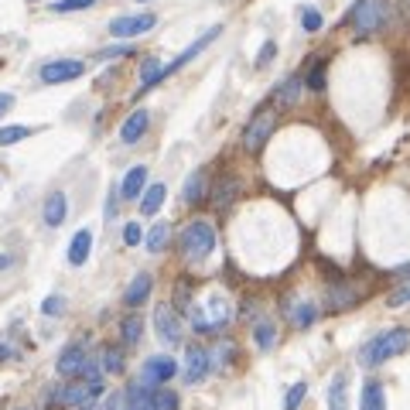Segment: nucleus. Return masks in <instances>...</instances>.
<instances>
[{
	"label": "nucleus",
	"mask_w": 410,
	"mask_h": 410,
	"mask_svg": "<svg viewBox=\"0 0 410 410\" xmlns=\"http://www.w3.org/2000/svg\"><path fill=\"white\" fill-rule=\"evenodd\" d=\"M407 349H410V331L407 329H386L359 349V363H363L366 369H376V366L390 363L396 356H404Z\"/></svg>",
	"instance_id": "f257e3e1"
},
{
	"label": "nucleus",
	"mask_w": 410,
	"mask_h": 410,
	"mask_svg": "<svg viewBox=\"0 0 410 410\" xmlns=\"http://www.w3.org/2000/svg\"><path fill=\"white\" fill-rule=\"evenodd\" d=\"M233 321V304L226 294H209L202 304H191V329L202 335H216Z\"/></svg>",
	"instance_id": "f03ea898"
},
{
	"label": "nucleus",
	"mask_w": 410,
	"mask_h": 410,
	"mask_svg": "<svg viewBox=\"0 0 410 410\" xmlns=\"http://www.w3.org/2000/svg\"><path fill=\"white\" fill-rule=\"evenodd\" d=\"M178 246H181V256L189 264H202L205 256H212V250H216V229H212V222H205V219L189 222L181 229Z\"/></svg>",
	"instance_id": "7ed1b4c3"
},
{
	"label": "nucleus",
	"mask_w": 410,
	"mask_h": 410,
	"mask_svg": "<svg viewBox=\"0 0 410 410\" xmlns=\"http://www.w3.org/2000/svg\"><path fill=\"white\" fill-rule=\"evenodd\" d=\"M386 17H390L386 0H356L349 11V24L356 28V34H376L386 28Z\"/></svg>",
	"instance_id": "20e7f679"
},
{
	"label": "nucleus",
	"mask_w": 410,
	"mask_h": 410,
	"mask_svg": "<svg viewBox=\"0 0 410 410\" xmlns=\"http://www.w3.org/2000/svg\"><path fill=\"white\" fill-rule=\"evenodd\" d=\"M274 126H277V113L270 110V106H260V110L253 113V120L246 124V130H243V147H246L250 154H260V151L267 147Z\"/></svg>",
	"instance_id": "39448f33"
},
{
	"label": "nucleus",
	"mask_w": 410,
	"mask_h": 410,
	"mask_svg": "<svg viewBox=\"0 0 410 410\" xmlns=\"http://www.w3.org/2000/svg\"><path fill=\"white\" fill-rule=\"evenodd\" d=\"M82 72H86V62H79V59H55V62H45L41 65V82L45 86H62V82H72L79 79Z\"/></svg>",
	"instance_id": "423d86ee"
},
{
	"label": "nucleus",
	"mask_w": 410,
	"mask_h": 410,
	"mask_svg": "<svg viewBox=\"0 0 410 410\" xmlns=\"http://www.w3.org/2000/svg\"><path fill=\"white\" fill-rule=\"evenodd\" d=\"M174 376H178V363H174L171 356H151V359H144L141 383L161 390V386H164V383H171Z\"/></svg>",
	"instance_id": "0eeeda50"
},
{
	"label": "nucleus",
	"mask_w": 410,
	"mask_h": 410,
	"mask_svg": "<svg viewBox=\"0 0 410 410\" xmlns=\"http://www.w3.org/2000/svg\"><path fill=\"white\" fill-rule=\"evenodd\" d=\"M209 373H212V356H209V349H202V346L185 349V369H181V379H185L189 386H195V383H202Z\"/></svg>",
	"instance_id": "6e6552de"
},
{
	"label": "nucleus",
	"mask_w": 410,
	"mask_h": 410,
	"mask_svg": "<svg viewBox=\"0 0 410 410\" xmlns=\"http://www.w3.org/2000/svg\"><path fill=\"white\" fill-rule=\"evenodd\" d=\"M154 329L164 346H181V318L171 304H158L154 308Z\"/></svg>",
	"instance_id": "1a4fd4ad"
},
{
	"label": "nucleus",
	"mask_w": 410,
	"mask_h": 410,
	"mask_svg": "<svg viewBox=\"0 0 410 410\" xmlns=\"http://www.w3.org/2000/svg\"><path fill=\"white\" fill-rule=\"evenodd\" d=\"M158 24L154 14H124L110 21V34L113 38H137V34H147Z\"/></svg>",
	"instance_id": "9d476101"
},
{
	"label": "nucleus",
	"mask_w": 410,
	"mask_h": 410,
	"mask_svg": "<svg viewBox=\"0 0 410 410\" xmlns=\"http://www.w3.org/2000/svg\"><path fill=\"white\" fill-rule=\"evenodd\" d=\"M219 34H222V24H216V28H209V31H205L202 38H195V41H191V45L185 48V51H181L178 59H174V62H168V65H164V72H161V79H168V76H174L178 69H185V65H189L191 59H195V55H202L205 48L212 45V41H216Z\"/></svg>",
	"instance_id": "9b49d317"
},
{
	"label": "nucleus",
	"mask_w": 410,
	"mask_h": 410,
	"mask_svg": "<svg viewBox=\"0 0 410 410\" xmlns=\"http://www.w3.org/2000/svg\"><path fill=\"white\" fill-rule=\"evenodd\" d=\"M96 396V386L89 383H65L55 390V404H65V407H89V400Z\"/></svg>",
	"instance_id": "f8f14e48"
},
{
	"label": "nucleus",
	"mask_w": 410,
	"mask_h": 410,
	"mask_svg": "<svg viewBox=\"0 0 410 410\" xmlns=\"http://www.w3.org/2000/svg\"><path fill=\"white\" fill-rule=\"evenodd\" d=\"M86 363H89L86 349H82V346H69V349H62V356H59L55 369H59V376H82Z\"/></svg>",
	"instance_id": "ddd939ff"
},
{
	"label": "nucleus",
	"mask_w": 410,
	"mask_h": 410,
	"mask_svg": "<svg viewBox=\"0 0 410 410\" xmlns=\"http://www.w3.org/2000/svg\"><path fill=\"white\" fill-rule=\"evenodd\" d=\"M65 216H69V195H65L62 189L51 191L45 199V209H41V219H45V226H51V229H59L65 222Z\"/></svg>",
	"instance_id": "4468645a"
},
{
	"label": "nucleus",
	"mask_w": 410,
	"mask_h": 410,
	"mask_svg": "<svg viewBox=\"0 0 410 410\" xmlns=\"http://www.w3.org/2000/svg\"><path fill=\"white\" fill-rule=\"evenodd\" d=\"M144 191H147V168L144 164H134L126 178L120 181V199L126 202H134V199H144Z\"/></svg>",
	"instance_id": "2eb2a0df"
},
{
	"label": "nucleus",
	"mask_w": 410,
	"mask_h": 410,
	"mask_svg": "<svg viewBox=\"0 0 410 410\" xmlns=\"http://www.w3.org/2000/svg\"><path fill=\"white\" fill-rule=\"evenodd\" d=\"M151 287H154V277L144 270V274H137L134 281H130V287L124 291V304L126 308H141L144 301L151 298Z\"/></svg>",
	"instance_id": "dca6fc26"
},
{
	"label": "nucleus",
	"mask_w": 410,
	"mask_h": 410,
	"mask_svg": "<svg viewBox=\"0 0 410 410\" xmlns=\"http://www.w3.org/2000/svg\"><path fill=\"white\" fill-rule=\"evenodd\" d=\"M147 126H151V113L147 110H134L126 116V124L120 126V141L124 144H137L147 134Z\"/></svg>",
	"instance_id": "f3484780"
},
{
	"label": "nucleus",
	"mask_w": 410,
	"mask_h": 410,
	"mask_svg": "<svg viewBox=\"0 0 410 410\" xmlns=\"http://www.w3.org/2000/svg\"><path fill=\"white\" fill-rule=\"evenodd\" d=\"M89 253H93V229H79L72 243H69V264L72 267H82L86 260H89Z\"/></svg>",
	"instance_id": "a211bd4d"
},
{
	"label": "nucleus",
	"mask_w": 410,
	"mask_h": 410,
	"mask_svg": "<svg viewBox=\"0 0 410 410\" xmlns=\"http://www.w3.org/2000/svg\"><path fill=\"white\" fill-rule=\"evenodd\" d=\"M359 298H363L359 287H352V284H331L329 287V308L331 311H346V308H352Z\"/></svg>",
	"instance_id": "6ab92c4d"
},
{
	"label": "nucleus",
	"mask_w": 410,
	"mask_h": 410,
	"mask_svg": "<svg viewBox=\"0 0 410 410\" xmlns=\"http://www.w3.org/2000/svg\"><path fill=\"white\" fill-rule=\"evenodd\" d=\"M287 318L294 329H311L318 321V304L311 301H298V304H287Z\"/></svg>",
	"instance_id": "aec40b11"
},
{
	"label": "nucleus",
	"mask_w": 410,
	"mask_h": 410,
	"mask_svg": "<svg viewBox=\"0 0 410 410\" xmlns=\"http://www.w3.org/2000/svg\"><path fill=\"white\" fill-rule=\"evenodd\" d=\"M359 410H386V390L379 379H366L363 383V400H359Z\"/></svg>",
	"instance_id": "412c9836"
},
{
	"label": "nucleus",
	"mask_w": 410,
	"mask_h": 410,
	"mask_svg": "<svg viewBox=\"0 0 410 410\" xmlns=\"http://www.w3.org/2000/svg\"><path fill=\"white\" fill-rule=\"evenodd\" d=\"M304 86H308V82L301 79V76H287V79L281 82V86H277L274 99H277L281 106H294V103L301 99V93H304Z\"/></svg>",
	"instance_id": "4be33fe9"
},
{
	"label": "nucleus",
	"mask_w": 410,
	"mask_h": 410,
	"mask_svg": "<svg viewBox=\"0 0 410 410\" xmlns=\"http://www.w3.org/2000/svg\"><path fill=\"white\" fill-rule=\"evenodd\" d=\"M329 410H349V376L335 373L329 383Z\"/></svg>",
	"instance_id": "5701e85b"
},
{
	"label": "nucleus",
	"mask_w": 410,
	"mask_h": 410,
	"mask_svg": "<svg viewBox=\"0 0 410 410\" xmlns=\"http://www.w3.org/2000/svg\"><path fill=\"white\" fill-rule=\"evenodd\" d=\"M161 72H164L161 59H144V62H141V93H147V89H154V86H158ZM141 93H137V96H141Z\"/></svg>",
	"instance_id": "b1692460"
},
{
	"label": "nucleus",
	"mask_w": 410,
	"mask_h": 410,
	"mask_svg": "<svg viewBox=\"0 0 410 410\" xmlns=\"http://www.w3.org/2000/svg\"><path fill=\"white\" fill-rule=\"evenodd\" d=\"M164 195H168V189H164L161 181L147 185V191H144V199H141V212H144V216H154L161 205H164Z\"/></svg>",
	"instance_id": "393cba45"
},
{
	"label": "nucleus",
	"mask_w": 410,
	"mask_h": 410,
	"mask_svg": "<svg viewBox=\"0 0 410 410\" xmlns=\"http://www.w3.org/2000/svg\"><path fill=\"white\" fill-rule=\"evenodd\" d=\"M181 199L185 205H195L205 199V171H191L189 181H185V189H181Z\"/></svg>",
	"instance_id": "a878e982"
},
{
	"label": "nucleus",
	"mask_w": 410,
	"mask_h": 410,
	"mask_svg": "<svg viewBox=\"0 0 410 410\" xmlns=\"http://www.w3.org/2000/svg\"><path fill=\"white\" fill-rule=\"evenodd\" d=\"M253 342H256V349H274L277 346V325L274 321H256L253 325Z\"/></svg>",
	"instance_id": "bb28decb"
},
{
	"label": "nucleus",
	"mask_w": 410,
	"mask_h": 410,
	"mask_svg": "<svg viewBox=\"0 0 410 410\" xmlns=\"http://www.w3.org/2000/svg\"><path fill=\"white\" fill-rule=\"evenodd\" d=\"M141 335H144V321L137 315H126L120 321V339H124V346H141Z\"/></svg>",
	"instance_id": "cd10ccee"
},
{
	"label": "nucleus",
	"mask_w": 410,
	"mask_h": 410,
	"mask_svg": "<svg viewBox=\"0 0 410 410\" xmlns=\"http://www.w3.org/2000/svg\"><path fill=\"white\" fill-rule=\"evenodd\" d=\"M236 191H239L236 178H222L219 185H216V191H212V202L219 205V209H229V205H233V199H236Z\"/></svg>",
	"instance_id": "c85d7f7f"
},
{
	"label": "nucleus",
	"mask_w": 410,
	"mask_h": 410,
	"mask_svg": "<svg viewBox=\"0 0 410 410\" xmlns=\"http://www.w3.org/2000/svg\"><path fill=\"white\" fill-rule=\"evenodd\" d=\"M168 239H171V226H168V222H154L144 243H147V250L151 253H161L164 246H168Z\"/></svg>",
	"instance_id": "c756f323"
},
{
	"label": "nucleus",
	"mask_w": 410,
	"mask_h": 410,
	"mask_svg": "<svg viewBox=\"0 0 410 410\" xmlns=\"http://www.w3.org/2000/svg\"><path fill=\"white\" fill-rule=\"evenodd\" d=\"M34 134V126H24V124H11V126H0V147H11L17 141H28Z\"/></svg>",
	"instance_id": "7c9ffc66"
},
{
	"label": "nucleus",
	"mask_w": 410,
	"mask_h": 410,
	"mask_svg": "<svg viewBox=\"0 0 410 410\" xmlns=\"http://www.w3.org/2000/svg\"><path fill=\"white\" fill-rule=\"evenodd\" d=\"M99 366H103V373H106V376L124 373V352H120V349H113V346H106V349H103V356H99Z\"/></svg>",
	"instance_id": "2f4dec72"
},
{
	"label": "nucleus",
	"mask_w": 410,
	"mask_h": 410,
	"mask_svg": "<svg viewBox=\"0 0 410 410\" xmlns=\"http://www.w3.org/2000/svg\"><path fill=\"white\" fill-rule=\"evenodd\" d=\"M209 356H212V369H226V366L233 363V356H236V346H233V342H219V346L212 349V352H209Z\"/></svg>",
	"instance_id": "473e14b6"
},
{
	"label": "nucleus",
	"mask_w": 410,
	"mask_h": 410,
	"mask_svg": "<svg viewBox=\"0 0 410 410\" xmlns=\"http://www.w3.org/2000/svg\"><path fill=\"white\" fill-rule=\"evenodd\" d=\"M321 24H325L321 11L311 7V4H304V7H301V28H304L308 34H315V31H321Z\"/></svg>",
	"instance_id": "72a5a7b5"
},
{
	"label": "nucleus",
	"mask_w": 410,
	"mask_h": 410,
	"mask_svg": "<svg viewBox=\"0 0 410 410\" xmlns=\"http://www.w3.org/2000/svg\"><path fill=\"white\" fill-rule=\"evenodd\" d=\"M151 410H178V394H174V390H168V386H161V390H154Z\"/></svg>",
	"instance_id": "f704fd0d"
},
{
	"label": "nucleus",
	"mask_w": 410,
	"mask_h": 410,
	"mask_svg": "<svg viewBox=\"0 0 410 410\" xmlns=\"http://www.w3.org/2000/svg\"><path fill=\"white\" fill-rule=\"evenodd\" d=\"M93 4L96 0H55V4H48V11L51 14H72V11H86Z\"/></svg>",
	"instance_id": "c9c22d12"
},
{
	"label": "nucleus",
	"mask_w": 410,
	"mask_h": 410,
	"mask_svg": "<svg viewBox=\"0 0 410 410\" xmlns=\"http://www.w3.org/2000/svg\"><path fill=\"white\" fill-rule=\"evenodd\" d=\"M304 396H308V383H294L284 396V410H298L304 404Z\"/></svg>",
	"instance_id": "e433bc0d"
},
{
	"label": "nucleus",
	"mask_w": 410,
	"mask_h": 410,
	"mask_svg": "<svg viewBox=\"0 0 410 410\" xmlns=\"http://www.w3.org/2000/svg\"><path fill=\"white\" fill-rule=\"evenodd\" d=\"M308 89H315V93H321L325 89V62H315L311 65V72H308Z\"/></svg>",
	"instance_id": "4c0bfd02"
},
{
	"label": "nucleus",
	"mask_w": 410,
	"mask_h": 410,
	"mask_svg": "<svg viewBox=\"0 0 410 410\" xmlns=\"http://www.w3.org/2000/svg\"><path fill=\"white\" fill-rule=\"evenodd\" d=\"M141 239H147L144 236V229H141V222H126L124 226V243L126 246H141Z\"/></svg>",
	"instance_id": "58836bf2"
},
{
	"label": "nucleus",
	"mask_w": 410,
	"mask_h": 410,
	"mask_svg": "<svg viewBox=\"0 0 410 410\" xmlns=\"http://www.w3.org/2000/svg\"><path fill=\"white\" fill-rule=\"evenodd\" d=\"M41 311H45L48 318L62 315V311H65V298H62V294H51V298H45V301H41Z\"/></svg>",
	"instance_id": "ea45409f"
},
{
	"label": "nucleus",
	"mask_w": 410,
	"mask_h": 410,
	"mask_svg": "<svg viewBox=\"0 0 410 410\" xmlns=\"http://www.w3.org/2000/svg\"><path fill=\"white\" fill-rule=\"evenodd\" d=\"M274 55H277V41H264L260 55H256V69H267V65L274 62Z\"/></svg>",
	"instance_id": "a19ab883"
},
{
	"label": "nucleus",
	"mask_w": 410,
	"mask_h": 410,
	"mask_svg": "<svg viewBox=\"0 0 410 410\" xmlns=\"http://www.w3.org/2000/svg\"><path fill=\"white\" fill-rule=\"evenodd\" d=\"M106 410H130V400H126V390H116V394L106 396Z\"/></svg>",
	"instance_id": "79ce46f5"
},
{
	"label": "nucleus",
	"mask_w": 410,
	"mask_h": 410,
	"mask_svg": "<svg viewBox=\"0 0 410 410\" xmlns=\"http://www.w3.org/2000/svg\"><path fill=\"white\" fill-rule=\"evenodd\" d=\"M400 304H410V284L396 287L394 294H390V308H400Z\"/></svg>",
	"instance_id": "37998d69"
},
{
	"label": "nucleus",
	"mask_w": 410,
	"mask_h": 410,
	"mask_svg": "<svg viewBox=\"0 0 410 410\" xmlns=\"http://www.w3.org/2000/svg\"><path fill=\"white\" fill-rule=\"evenodd\" d=\"M11 106H14V96H11V93H0V116L11 110Z\"/></svg>",
	"instance_id": "c03bdc74"
},
{
	"label": "nucleus",
	"mask_w": 410,
	"mask_h": 410,
	"mask_svg": "<svg viewBox=\"0 0 410 410\" xmlns=\"http://www.w3.org/2000/svg\"><path fill=\"white\" fill-rule=\"evenodd\" d=\"M126 51H130V48H106V51H99V59H116V55H126Z\"/></svg>",
	"instance_id": "a18cd8bd"
},
{
	"label": "nucleus",
	"mask_w": 410,
	"mask_h": 410,
	"mask_svg": "<svg viewBox=\"0 0 410 410\" xmlns=\"http://www.w3.org/2000/svg\"><path fill=\"white\" fill-rule=\"evenodd\" d=\"M17 352H14V346H7V342H4V346H0V359H14Z\"/></svg>",
	"instance_id": "49530a36"
},
{
	"label": "nucleus",
	"mask_w": 410,
	"mask_h": 410,
	"mask_svg": "<svg viewBox=\"0 0 410 410\" xmlns=\"http://www.w3.org/2000/svg\"><path fill=\"white\" fill-rule=\"evenodd\" d=\"M11 264H14V256H11V253H0V270H7Z\"/></svg>",
	"instance_id": "de8ad7c7"
},
{
	"label": "nucleus",
	"mask_w": 410,
	"mask_h": 410,
	"mask_svg": "<svg viewBox=\"0 0 410 410\" xmlns=\"http://www.w3.org/2000/svg\"><path fill=\"white\" fill-rule=\"evenodd\" d=\"M17 410H31V407H17Z\"/></svg>",
	"instance_id": "09e8293b"
},
{
	"label": "nucleus",
	"mask_w": 410,
	"mask_h": 410,
	"mask_svg": "<svg viewBox=\"0 0 410 410\" xmlns=\"http://www.w3.org/2000/svg\"><path fill=\"white\" fill-rule=\"evenodd\" d=\"M28 4H38V0H28Z\"/></svg>",
	"instance_id": "8fccbe9b"
},
{
	"label": "nucleus",
	"mask_w": 410,
	"mask_h": 410,
	"mask_svg": "<svg viewBox=\"0 0 410 410\" xmlns=\"http://www.w3.org/2000/svg\"><path fill=\"white\" fill-rule=\"evenodd\" d=\"M82 410H93V407H82Z\"/></svg>",
	"instance_id": "3c124183"
}]
</instances>
